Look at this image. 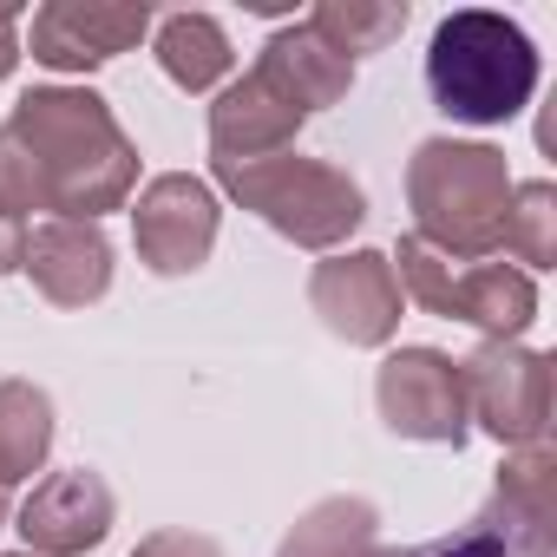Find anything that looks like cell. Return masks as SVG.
Segmentation results:
<instances>
[{
	"label": "cell",
	"instance_id": "cell-1",
	"mask_svg": "<svg viewBox=\"0 0 557 557\" xmlns=\"http://www.w3.org/2000/svg\"><path fill=\"white\" fill-rule=\"evenodd\" d=\"M8 125L34 151L53 216L99 223L106 210H125V197L138 184V145L125 138V125L112 119V106L99 92L34 86V92L14 99Z\"/></svg>",
	"mask_w": 557,
	"mask_h": 557
},
{
	"label": "cell",
	"instance_id": "cell-2",
	"mask_svg": "<svg viewBox=\"0 0 557 557\" xmlns=\"http://www.w3.org/2000/svg\"><path fill=\"white\" fill-rule=\"evenodd\" d=\"M426 92L459 125H505L537 92V47L505 14H446L426 47Z\"/></svg>",
	"mask_w": 557,
	"mask_h": 557
},
{
	"label": "cell",
	"instance_id": "cell-3",
	"mask_svg": "<svg viewBox=\"0 0 557 557\" xmlns=\"http://www.w3.org/2000/svg\"><path fill=\"white\" fill-rule=\"evenodd\" d=\"M511 171L505 151L466 145V138H426L407 158V203H413V236L453 262H479L498 249Z\"/></svg>",
	"mask_w": 557,
	"mask_h": 557
},
{
	"label": "cell",
	"instance_id": "cell-4",
	"mask_svg": "<svg viewBox=\"0 0 557 557\" xmlns=\"http://www.w3.org/2000/svg\"><path fill=\"white\" fill-rule=\"evenodd\" d=\"M216 184L256 210L275 236H289L302 249H335L368 223V197L361 184L329 164V158H302V151H275V158H216Z\"/></svg>",
	"mask_w": 557,
	"mask_h": 557
},
{
	"label": "cell",
	"instance_id": "cell-5",
	"mask_svg": "<svg viewBox=\"0 0 557 557\" xmlns=\"http://www.w3.org/2000/svg\"><path fill=\"white\" fill-rule=\"evenodd\" d=\"M387 262H394L400 296H413L426 315L485 329V342H518L537 315V283L511 262H453V256L426 249L420 236H400V249Z\"/></svg>",
	"mask_w": 557,
	"mask_h": 557
},
{
	"label": "cell",
	"instance_id": "cell-6",
	"mask_svg": "<svg viewBox=\"0 0 557 557\" xmlns=\"http://www.w3.org/2000/svg\"><path fill=\"white\" fill-rule=\"evenodd\" d=\"M466 381V413L498 440V446H544L550 433V355L518 348V342H479L459 361Z\"/></svg>",
	"mask_w": 557,
	"mask_h": 557
},
{
	"label": "cell",
	"instance_id": "cell-7",
	"mask_svg": "<svg viewBox=\"0 0 557 557\" xmlns=\"http://www.w3.org/2000/svg\"><path fill=\"white\" fill-rule=\"evenodd\" d=\"M374 400H381L387 433H400V440L466 446V433H472L459 361L440 355V348H400V355H387L381 374H374Z\"/></svg>",
	"mask_w": 557,
	"mask_h": 557
},
{
	"label": "cell",
	"instance_id": "cell-8",
	"mask_svg": "<svg viewBox=\"0 0 557 557\" xmlns=\"http://www.w3.org/2000/svg\"><path fill=\"white\" fill-rule=\"evenodd\" d=\"M216 190L190 171H164L138 190V210H132V243H138V262L151 275H190L203 269V256L216 249Z\"/></svg>",
	"mask_w": 557,
	"mask_h": 557
},
{
	"label": "cell",
	"instance_id": "cell-9",
	"mask_svg": "<svg viewBox=\"0 0 557 557\" xmlns=\"http://www.w3.org/2000/svg\"><path fill=\"white\" fill-rule=\"evenodd\" d=\"M400 283H394V262L381 249H348L315 262L309 275V309L322 315V329L348 348H381L400 329Z\"/></svg>",
	"mask_w": 557,
	"mask_h": 557
},
{
	"label": "cell",
	"instance_id": "cell-10",
	"mask_svg": "<svg viewBox=\"0 0 557 557\" xmlns=\"http://www.w3.org/2000/svg\"><path fill=\"white\" fill-rule=\"evenodd\" d=\"M112 518H119L112 485H106L92 466H66V472L40 479V485L21 498L14 531L27 537L34 557H86V550L106 544Z\"/></svg>",
	"mask_w": 557,
	"mask_h": 557
},
{
	"label": "cell",
	"instance_id": "cell-11",
	"mask_svg": "<svg viewBox=\"0 0 557 557\" xmlns=\"http://www.w3.org/2000/svg\"><path fill=\"white\" fill-rule=\"evenodd\" d=\"M151 34V8H106V0H53L34 14V60L53 73H86L132 53Z\"/></svg>",
	"mask_w": 557,
	"mask_h": 557
},
{
	"label": "cell",
	"instance_id": "cell-12",
	"mask_svg": "<svg viewBox=\"0 0 557 557\" xmlns=\"http://www.w3.org/2000/svg\"><path fill=\"white\" fill-rule=\"evenodd\" d=\"M34 289L53 302V309H86L112 289V243L99 223H73V216H53L40 230H27V262Z\"/></svg>",
	"mask_w": 557,
	"mask_h": 557
},
{
	"label": "cell",
	"instance_id": "cell-13",
	"mask_svg": "<svg viewBox=\"0 0 557 557\" xmlns=\"http://www.w3.org/2000/svg\"><path fill=\"white\" fill-rule=\"evenodd\" d=\"M479 518L498 524L518 550L550 557V537H557V453H550V446H518V453L498 466L492 505H485Z\"/></svg>",
	"mask_w": 557,
	"mask_h": 557
},
{
	"label": "cell",
	"instance_id": "cell-14",
	"mask_svg": "<svg viewBox=\"0 0 557 557\" xmlns=\"http://www.w3.org/2000/svg\"><path fill=\"white\" fill-rule=\"evenodd\" d=\"M249 73H256L262 86H275V92H283L302 119H309V112H322V106H342V99H348V86H355V60L329 53L309 27H283V34H269Z\"/></svg>",
	"mask_w": 557,
	"mask_h": 557
},
{
	"label": "cell",
	"instance_id": "cell-15",
	"mask_svg": "<svg viewBox=\"0 0 557 557\" xmlns=\"http://www.w3.org/2000/svg\"><path fill=\"white\" fill-rule=\"evenodd\" d=\"M296 132H302V112L275 86H262L256 73L223 86L210 106V151L216 158H275L296 145Z\"/></svg>",
	"mask_w": 557,
	"mask_h": 557
},
{
	"label": "cell",
	"instance_id": "cell-16",
	"mask_svg": "<svg viewBox=\"0 0 557 557\" xmlns=\"http://www.w3.org/2000/svg\"><path fill=\"white\" fill-rule=\"evenodd\" d=\"M53 453V400L34 381H0V524L14 518V492Z\"/></svg>",
	"mask_w": 557,
	"mask_h": 557
},
{
	"label": "cell",
	"instance_id": "cell-17",
	"mask_svg": "<svg viewBox=\"0 0 557 557\" xmlns=\"http://www.w3.org/2000/svg\"><path fill=\"white\" fill-rule=\"evenodd\" d=\"M381 550V511L355 492H335L296 518L275 557H374Z\"/></svg>",
	"mask_w": 557,
	"mask_h": 557
},
{
	"label": "cell",
	"instance_id": "cell-18",
	"mask_svg": "<svg viewBox=\"0 0 557 557\" xmlns=\"http://www.w3.org/2000/svg\"><path fill=\"white\" fill-rule=\"evenodd\" d=\"M230 34L210 21V14H171L164 27H158V66H164V79L171 86H184V92H210L223 73H230Z\"/></svg>",
	"mask_w": 557,
	"mask_h": 557
},
{
	"label": "cell",
	"instance_id": "cell-19",
	"mask_svg": "<svg viewBox=\"0 0 557 557\" xmlns=\"http://www.w3.org/2000/svg\"><path fill=\"white\" fill-rule=\"evenodd\" d=\"M302 27H309L329 53L355 60V53H381L387 40H400L407 8H394V0H322Z\"/></svg>",
	"mask_w": 557,
	"mask_h": 557
},
{
	"label": "cell",
	"instance_id": "cell-20",
	"mask_svg": "<svg viewBox=\"0 0 557 557\" xmlns=\"http://www.w3.org/2000/svg\"><path fill=\"white\" fill-rule=\"evenodd\" d=\"M498 249H511L531 269L557 262V190L550 184H511L505 223H498Z\"/></svg>",
	"mask_w": 557,
	"mask_h": 557
},
{
	"label": "cell",
	"instance_id": "cell-21",
	"mask_svg": "<svg viewBox=\"0 0 557 557\" xmlns=\"http://www.w3.org/2000/svg\"><path fill=\"white\" fill-rule=\"evenodd\" d=\"M27 210H47V184H40V164L21 145V132L0 125V216L27 223Z\"/></svg>",
	"mask_w": 557,
	"mask_h": 557
},
{
	"label": "cell",
	"instance_id": "cell-22",
	"mask_svg": "<svg viewBox=\"0 0 557 557\" xmlns=\"http://www.w3.org/2000/svg\"><path fill=\"white\" fill-rule=\"evenodd\" d=\"M374 557H531V550H518L498 524H485V518H472V524H459L453 537H433V544H407V550H374Z\"/></svg>",
	"mask_w": 557,
	"mask_h": 557
},
{
	"label": "cell",
	"instance_id": "cell-23",
	"mask_svg": "<svg viewBox=\"0 0 557 557\" xmlns=\"http://www.w3.org/2000/svg\"><path fill=\"white\" fill-rule=\"evenodd\" d=\"M132 557H223V544L203 531H151Z\"/></svg>",
	"mask_w": 557,
	"mask_h": 557
},
{
	"label": "cell",
	"instance_id": "cell-24",
	"mask_svg": "<svg viewBox=\"0 0 557 557\" xmlns=\"http://www.w3.org/2000/svg\"><path fill=\"white\" fill-rule=\"evenodd\" d=\"M21 262H27V223L0 216V275H14Z\"/></svg>",
	"mask_w": 557,
	"mask_h": 557
},
{
	"label": "cell",
	"instance_id": "cell-25",
	"mask_svg": "<svg viewBox=\"0 0 557 557\" xmlns=\"http://www.w3.org/2000/svg\"><path fill=\"white\" fill-rule=\"evenodd\" d=\"M14 21H21L14 8H0V79H8V73L21 66V40H14Z\"/></svg>",
	"mask_w": 557,
	"mask_h": 557
},
{
	"label": "cell",
	"instance_id": "cell-26",
	"mask_svg": "<svg viewBox=\"0 0 557 557\" xmlns=\"http://www.w3.org/2000/svg\"><path fill=\"white\" fill-rule=\"evenodd\" d=\"M0 557H34V550H0Z\"/></svg>",
	"mask_w": 557,
	"mask_h": 557
}]
</instances>
